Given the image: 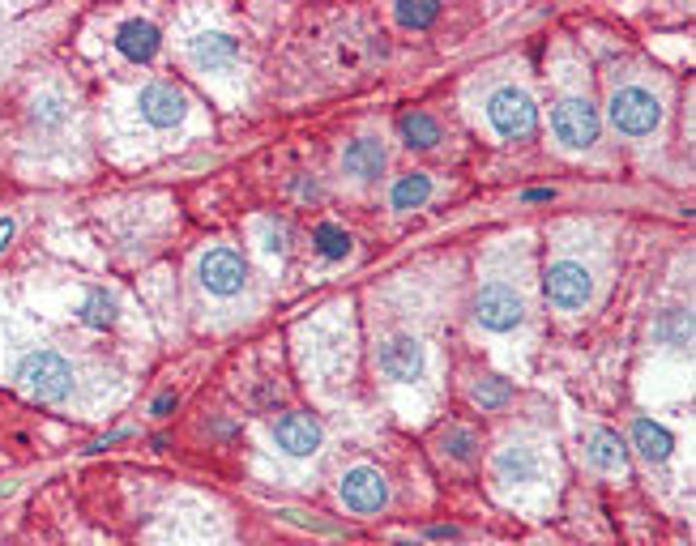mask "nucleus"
<instances>
[{"instance_id":"1","label":"nucleus","mask_w":696,"mask_h":546,"mask_svg":"<svg viewBox=\"0 0 696 546\" xmlns=\"http://www.w3.org/2000/svg\"><path fill=\"white\" fill-rule=\"evenodd\" d=\"M18 384L35 401H65L73 389V367L56 350H35L18 363Z\"/></svg>"},{"instance_id":"2","label":"nucleus","mask_w":696,"mask_h":546,"mask_svg":"<svg viewBox=\"0 0 696 546\" xmlns=\"http://www.w3.org/2000/svg\"><path fill=\"white\" fill-rule=\"evenodd\" d=\"M487 120H492V128L500 137H530L534 124H539V107H534V99L521 86H500L492 99H487Z\"/></svg>"},{"instance_id":"3","label":"nucleus","mask_w":696,"mask_h":546,"mask_svg":"<svg viewBox=\"0 0 696 546\" xmlns=\"http://www.w3.org/2000/svg\"><path fill=\"white\" fill-rule=\"evenodd\" d=\"M662 120V107L650 90H641V86H624V90H615V99H611V124L620 128V133L628 137H645V133H654Z\"/></svg>"},{"instance_id":"4","label":"nucleus","mask_w":696,"mask_h":546,"mask_svg":"<svg viewBox=\"0 0 696 546\" xmlns=\"http://www.w3.org/2000/svg\"><path fill=\"white\" fill-rule=\"evenodd\" d=\"M551 133H556L568 150H585L598 141V111L590 99H564L551 116Z\"/></svg>"},{"instance_id":"5","label":"nucleus","mask_w":696,"mask_h":546,"mask_svg":"<svg viewBox=\"0 0 696 546\" xmlns=\"http://www.w3.org/2000/svg\"><path fill=\"white\" fill-rule=\"evenodd\" d=\"M342 504L351 512H381L389 504V483L381 470H372V465H355V470H346L342 478Z\"/></svg>"},{"instance_id":"6","label":"nucleus","mask_w":696,"mask_h":546,"mask_svg":"<svg viewBox=\"0 0 696 546\" xmlns=\"http://www.w3.org/2000/svg\"><path fill=\"white\" fill-rule=\"evenodd\" d=\"M248 282V265L240 252L231 248H214L210 256L201 261V286L210 295H240Z\"/></svg>"},{"instance_id":"7","label":"nucleus","mask_w":696,"mask_h":546,"mask_svg":"<svg viewBox=\"0 0 696 546\" xmlns=\"http://www.w3.org/2000/svg\"><path fill=\"white\" fill-rule=\"evenodd\" d=\"M474 316H479L483 329L492 333H509L521 325V316H526V308H521V299L509 291V286H483L479 299H474Z\"/></svg>"},{"instance_id":"8","label":"nucleus","mask_w":696,"mask_h":546,"mask_svg":"<svg viewBox=\"0 0 696 546\" xmlns=\"http://www.w3.org/2000/svg\"><path fill=\"white\" fill-rule=\"evenodd\" d=\"M590 295H594V282H590V273H585L581 265L560 261V265L547 269V299L556 303V308H564V312L585 308Z\"/></svg>"},{"instance_id":"9","label":"nucleus","mask_w":696,"mask_h":546,"mask_svg":"<svg viewBox=\"0 0 696 546\" xmlns=\"http://www.w3.org/2000/svg\"><path fill=\"white\" fill-rule=\"evenodd\" d=\"M381 372L389 380H419L423 376V346H419V337H410V333H398V337H389V342L381 346Z\"/></svg>"},{"instance_id":"10","label":"nucleus","mask_w":696,"mask_h":546,"mask_svg":"<svg viewBox=\"0 0 696 546\" xmlns=\"http://www.w3.org/2000/svg\"><path fill=\"white\" fill-rule=\"evenodd\" d=\"M274 440L282 453L291 457H312L321 448V423L308 419V414H282L278 427H274Z\"/></svg>"},{"instance_id":"11","label":"nucleus","mask_w":696,"mask_h":546,"mask_svg":"<svg viewBox=\"0 0 696 546\" xmlns=\"http://www.w3.org/2000/svg\"><path fill=\"white\" fill-rule=\"evenodd\" d=\"M137 107H141V116H146L154 128H171V124H180V120H184V107H188V99H184V94H180L176 86L154 82V86L141 90Z\"/></svg>"},{"instance_id":"12","label":"nucleus","mask_w":696,"mask_h":546,"mask_svg":"<svg viewBox=\"0 0 696 546\" xmlns=\"http://www.w3.org/2000/svg\"><path fill=\"white\" fill-rule=\"evenodd\" d=\"M240 60V43L231 35H201L193 39V64L201 73H227Z\"/></svg>"},{"instance_id":"13","label":"nucleus","mask_w":696,"mask_h":546,"mask_svg":"<svg viewBox=\"0 0 696 546\" xmlns=\"http://www.w3.org/2000/svg\"><path fill=\"white\" fill-rule=\"evenodd\" d=\"M342 167L346 175H355V180H376V175L385 171V146H381V137H359L346 146L342 154Z\"/></svg>"},{"instance_id":"14","label":"nucleus","mask_w":696,"mask_h":546,"mask_svg":"<svg viewBox=\"0 0 696 546\" xmlns=\"http://www.w3.org/2000/svg\"><path fill=\"white\" fill-rule=\"evenodd\" d=\"M116 47L129 60H150L154 52H158V26L154 22H141V18H133V22H124L120 30H116Z\"/></svg>"},{"instance_id":"15","label":"nucleus","mask_w":696,"mask_h":546,"mask_svg":"<svg viewBox=\"0 0 696 546\" xmlns=\"http://www.w3.org/2000/svg\"><path fill=\"white\" fill-rule=\"evenodd\" d=\"M496 474L504 483H534V478H539V453L526 444H509L496 457Z\"/></svg>"},{"instance_id":"16","label":"nucleus","mask_w":696,"mask_h":546,"mask_svg":"<svg viewBox=\"0 0 696 546\" xmlns=\"http://www.w3.org/2000/svg\"><path fill=\"white\" fill-rule=\"evenodd\" d=\"M632 440H637V448H641V457H645V461H667V457H671V448H675L671 431H667V427H658L654 419H637V427H632Z\"/></svg>"},{"instance_id":"17","label":"nucleus","mask_w":696,"mask_h":546,"mask_svg":"<svg viewBox=\"0 0 696 546\" xmlns=\"http://www.w3.org/2000/svg\"><path fill=\"white\" fill-rule=\"evenodd\" d=\"M398 133L410 150H432L440 141V124L427 116V111H406V116L398 120Z\"/></svg>"},{"instance_id":"18","label":"nucleus","mask_w":696,"mask_h":546,"mask_svg":"<svg viewBox=\"0 0 696 546\" xmlns=\"http://www.w3.org/2000/svg\"><path fill=\"white\" fill-rule=\"evenodd\" d=\"M624 440L615 431H594L590 436V461L598 470H624Z\"/></svg>"},{"instance_id":"19","label":"nucleus","mask_w":696,"mask_h":546,"mask_svg":"<svg viewBox=\"0 0 696 546\" xmlns=\"http://www.w3.org/2000/svg\"><path fill=\"white\" fill-rule=\"evenodd\" d=\"M427 197H432V180H427L423 171H410L398 180V188H393V210H419Z\"/></svg>"},{"instance_id":"20","label":"nucleus","mask_w":696,"mask_h":546,"mask_svg":"<svg viewBox=\"0 0 696 546\" xmlns=\"http://www.w3.org/2000/svg\"><path fill=\"white\" fill-rule=\"evenodd\" d=\"M77 316H82L90 329H112L116 325V303H112V295H107V291H90Z\"/></svg>"},{"instance_id":"21","label":"nucleus","mask_w":696,"mask_h":546,"mask_svg":"<svg viewBox=\"0 0 696 546\" xmlns=\"http://www.w3.org/2000/svg\"><path fill=\"white\" fill-rule=\"evenodd\" d=\"M316 252L329 256V261H342L346 252H351V235H346L342 227H334V222H325V227H316Z\"/></svg>"},{"instance_id":"22","label":"nucleus","mask_w":696,"mask_h":546,"mask_svg":"<svg viewBox=\"0 0 696 546\" xmlns=\"http://www.w3.org/2000/svg\"><path fill=\"white\" fill-rule=\"evenodd\" d=\"M436 18H440V5H436V0H402V5H398V22L410 26V30L432 26Z\"/></svg>"},{"instance_id":"23","label":"nucleus","mask_w":696,"mask_h":546,"mask_svg":"<svg viewBox=\"0 0 696 546\" xmlns=\"http://www.w3.org/2000/svg\"><path fill=\"white\" fill-rule=\"evenodd\" d=\"M658 337H662V342H671V346H688L692 342V316L684 308H671L667 316H662Z\"/></svg>"},{"instance_id":"24","label":"nucleus","mask_w":696,"mask_h":546,"mask_svg":"<svg viewBox=\"0 0 696 546\" xmlns=\"http://www.w3.org/2000/svg\"><path fill=\"white\" fill-rule=\"evenodd\" d=\"M513 397V389L504 384L500 376H483L479 384H474V401H479L483 410H496V406H504V401Z\"/></svg>"},{"instance_id":"25","label":"nucleus","mask_w":696,"mask_h":546,"mask_svg":"<svg viewBox=\"0 0 696 546\" xmlns=\"http://www.w3.org/2000/svg\"><path fill=\"white\" fill-rule=\"evenodd\" d=\"M445 453H453L457 461H470L474 436H470V431H449V436H445Z\"/></svg>"},{"instance_id":"26","label":"nucleus","mask_w":696,"mask_h":546,"mask_svg":"<svg viewBox=\"0 0 696 546\" xmlns=\"http://www.w3.org/2000/svg\"><path fill=\"white\" fill-rule=\"evenodd\" d=\"M60 116H65V103H60L56 94H47L43 103H35V120H43V124H60Z\"/></svg>"},{"instance_id":"27","label":"nucleus","mask_w":696,"mask_h":546,"mask_svg":"<svg viewBox=\"0 0 696 546\" xmlns=\"http://www.w3.org/2000/svg\"><path fill=\"white\" fill-rule=\"evenodd\" d=\"M265 235H270V244H265V248H270V252H287V239H291V227H287V222H265Z\"/></svg>"},{"instance_id":"28","label":"nucleus","mask_w":696,"mask_h":546,"mask_svg":"<svg viewBox=\"0 0 696 546\" xmlns=\"http://www.w3.org/2000/svg\"><path fill=\"white\" fill-rule=\"evenodd\" d=\"M171 406H176V397H158V401H154V414H158V419H163V414H167Z\"/></svg>"},{"instance_id":"29","label":"nucleus","mask_w":696,"mask_h":546,"mask_svg":"<svg viewBox=\"0 0 696 546\" xmlns=\"http://www.w3.org/2000/svg\"><path fill=\"white\" fill-rule=\"evenodd\" d=\"M9 239H13V222L5 218V222H0V248H5V244H9Z\"/></svg>"}]
</instances>
